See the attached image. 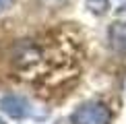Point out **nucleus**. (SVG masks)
<instances>
[{
	"mask_svg": "<svg viewBox=\"0 0 126 124\" xmlns=\"http://www.w3.org/2000/svg\"><path fill=\"white\" fill-rule=\"evenodd\" d=\"M110 46L120 54H126V23H112L108 31Z\"/></svg>",
	"mask_w": 126,
	"mask_h": 124,
	"instance_id": "7ed1b4c3",
	"label": "nucleus"
},
{
	"mask_svg": "<svg viewBox=\"0 0 126 124\" xmlns=\"http://www.w3.org/2000/svg\"><path fill=\"white\" fill-rule=\"evenodd\" d=\"M0 110L10 118H27L29 116V101L21 95H6L0 99Z\"/></svg>",
	"mask_w": 126,
	"mask_h": 124,
	"instance_id": "f03ea898",
	"label": "nucleus"
},
{
	"mask_svg": "<svg viewBox=\"0 0 126 124\" xmlns=\"http://www.w3.org/2000/svg\"><path fill=\"white\" fill-rule=\"evenodd\" d=\"M87 2V8L95 15H103L108 10V0H85Z\"/></svg>",
	"mask_w": 126,
	"mask_h": 124,
	"instance_id": "20e7f679",
	"label": "nucleus"
},
{
	"mask_svg": "<svg viewBox=\"0 0 126 124\" xmlns=\"http://www.w3.org/2000/svg\"><path fill=\"white\" fill-rule=\"evenodd\" d=\"M10 4H13V0H0V13L6 10V8H10Z\"/></svg>",
	"mask_w": 126,
	"mask_h": 124,
	"instance_id": "423d86ee",
	"label": "nucleus"
},
{
	"mask_svg": "<svg viewBox=\"0 0 126 124\" xmlns=\"http://www.w3.org/2000/svg\"><path fill=\"white\" fill-rule=\"evenodd\" d=\"M70 122L72 124H110L112 112L101 101H85L72 112Z\"/></svg>",
	"mask_w": 126,
	"mask_h": 124,
	"instance_id": "f257e3e1",
	"label": "nucleus"
},
{
	"mask_svg": "<svg viewBox=\"0 0 126 124\" xmlns=\"http://www.w3.org/2000/svg\"><path fill=\"white\" fill-rule=\"evenodd\" d=\"M66 0H41V4H46V6H52V8H58V6H62Z\"/></svg>",
	"mask_w": 126,
	"mask_h": 124,
	"instance_id": "39448f33",
	"label": "nucleus"
},
{
	"mask_svg": "<svg viewBox=\"0 0 126 124\" xmlns=\"http://www.w3.org/2000/svg\"><path fill=\"white\" fill-rule=\"evenodd\" d=\"M0 124H4V122H2V120H0Z\"/></svg>",
	"mask_w": 126,
	"mask_h": 124,
	"instance_id": "0eeeda50",
	"label": "nucleus"
}]
</instances>
